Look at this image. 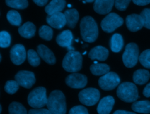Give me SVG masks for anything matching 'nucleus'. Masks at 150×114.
Listing matches in <instances>:
<instances>
[{"mask_svg": "<svg viewBox=\"0 0 150 114\" xmlns=\"http://www.w3.org/2000/svg\"><path fill=\"white\" fill-rule=\"evenodd\" d=\"M82 39L86 42H94L98 35V29L95 20L90 16L83 17L80 24Z\"/></svg>", "mask_w": 150, "mask_h": 114, "instance_id": "1", "label": "nucleus"}, {"mask_svg": "<svg viewBox=\"0 0 150 114\" xmlns=\"http://www.w3.org/2000/svg\"><path fill=\"white\" fill-rule=\"evenodd\" d=\"M46 105L47 109L52 114H66V113L65 96L60 90H54L50 94Z\"/></svg>", "mask_w": 150, "mask_h": 114, "instance_id": "2", "label": "nucleus"}, {"mask_svg": "<svg viewBox=\"0 0 150 114\" xmlns=\"http://www.w3.org/2000/svg\"><path fill=\"white\" fill-rule=\"evenodd\" d=\"M82 61V56L79 52L69 50L64 57L62 67L66 71L74 73L81 70Z\"/></svg>", "mask_w": 150, "mask_h": 114, "instance_id": "3", "label": "nucleus"}, {"mask_svg": "<svg viewBox=\"0 0 150 114\" xmlns=\"http://www.w3.org/2000/svg\"><path fill=\"white\" fill-rule=\"evenodd\" d=\"M117 96L125 102H134L138 98V91L136 85L130 82L121 84L117 90Z\"/></svg>", "mask_w": 150, "mask_h": 114, "instance_id": "4", "label": "nucleus"}, {"mask_svg": "<svg viewBox=\"0 0 150 114\" xmlns=\"http://www.w3.org/2000/svg\"><path fill=\"white\" fill-rule=\"evenodd\" d=\"M46 89L43 87H38L33 89L28 95V103L33 108H41L47 105Z\"/></svg>", "mask_w": 150, "mask_h": 114, "instance_id": "5", "label": "nucleus"}, {"mask_svg": "<svg viewBox=\"0 0 150 114\" xmlns=\"http://www.w3.org/2000/svg\"><path fill=\"white\" fill-rule=\"evenodd\" d=\"M139 49L134 43H128L122 54V61L125 67L131 68L134 67L139 59Z\"/></svg>", "mask_w": 150, "mask_h": 114, "instance_id": "6", "label": "nucleus"}, {"mask_svg": "<svg viewBox=\"0 0 150 114\" xmlns=\"http://www.w3.org/2000/svg\"><path fill=\"white\" fill-rule=\"evenodd\" d=\"M124 23L123 19L115 13L108 14L101 21V27L106 33H111Z\"/></svg>", "mask_w": 150, "mask_h": 114, "instance_id": "7", "label": "nucleus"}, {"mask_svg": "<svg viewBox=\"0 0 150 114\" xmlns=\"http://www.w3.org/2000/svg\"><path fill=\"white\" fill-rule=\"evenodd\" d=\"M99 91L94 88H87L81 90L79 94L80 102L86 106H93L97 103L100 99Z\"/></svg>", "mask_w": 150, "mask_h": 114, "instance_id": "8", "label": "nucleus"}, {"mask_svg": "<svg viewBox=\"0 0 150 114\" xmlns=\"http://www.w3.org/2000/svg\"><path fill=\"white\" fill-rule=\"evenodd\" d=\"M100 87L105 91L114 89L120 82V78L114 72H108L101 77L98 80Z\"/></svg>", "mask_w": 150, "mask_h": 114, "instance_id": "9", "label": "nucleus"}, {"mask_svg": "<svg viewBox=\"0 0 150 114\" xmlns=\"http://www.w3.org/2000/svg\"><path fill=\"white\" fill-rule=\"evenodd\" d=\"M15 80L19 85L25 88H30L35 83L36 78L33 72L26 70L19 71L15 76Z\"/></svg>", "mask_w": 150, "mask_h": 114, "instance_id": "10", "label": "nucleus"}, {"mask_svg": "<svg viewBox=\"0 0 150 114\" xmlns=\"http://www.w3.org/2000/svg\"><path fill=\"white\" fill-rule=\"evenodd\" d=\"M65 82L72 88H83L87 83V78L85 75L74 72L67 76Z\"/></svg>", "mask_w": 150, "mask_h": 114, "instance_id": "11", "label": "nucleus"}, {"mask_svg": "<svg viewBox=\"0 0 150 114\" xmlns=\"http://www.w3.org/2000/svg\"><path fill=\"white\" fill-rule=\"evenodd\" d=\"M26 57L25 47L21 44H16L13 46L10 50V58L12 62L17 65L22 64Z\"/></svg>", "mask_w": 150, "mask_h": 114, "instance_id": "12", "label": "nucleus"}, {"mask_svg": "<svg viewBox=\"0 0 150 114\" xmlns=\"http://www.w3.org/2000/svg\"><path fill=\"white\" fill-rule=\"evenodd\" d=\"M126 26L131 32H137L144 26L143 19L140 15L131 14L127 16L125 19Z\"/></svg>", "mask_w": 150, "mask_h": 114, "instance_id": "13", "label": "nucleus"}, {"mask_svg": "<svg viewBox=\"0 0 150 114\" xmlns=\"http://www.w3.org/2000/svg\"><path fill=\"white\" fill-rule=\"evenodd\" d=\"M46 22L51 27L56 29H61L66 24L65 15L62 12L48 15L46 17Z\"/></svg>", "mask_w": 150, "mask_h": 114, "instance_id": "14", "label": "nucleus"}, {"mask_svg": "<svg viewBox=\"0 0 150 114\" xmlns=\"http://www.w3.org/2000/svg\"><path fill=\"white\" fill-rule=\"evenodd\" d=\"M114 3L115 0H95L93 9L98 14H107L111 11Z\"/></svg>", "mask_w": 150, "mask_h": 114, "instance_id": "15", "label": "nucleus"}, {"mask_svg": "<svg viewBox=\"0 0 150 114\" xmlns=\"http://www.w3.org/2000/svg\"><path fill=\"white\" fill-rule=\"evenodd\" d=\"M115 103L114 98L110 95L103 98L98 103L97 111L98 114H110Z\"/></svg>", "mask_w": 150, "mask_h": 114, "instance_id": "16", "label": "nucleus"}, {"mask_svg": "<svg viewBox=\"0 0 150 114\" xmlns=\"http://www.w3.org/2000/svg\"><path fill=\"white\" fill-rule=\"evenodd\" d=\"M73 39L72 32L70 30H65L59 33L56 39L57 43L61 47H66L71 50V46Z\"/></svg>", "mask_w": 150, "mask_h": 114, "instance_id": "17", "label": "nucleus"}, {"mask_svg": "<svg viewBox=\"0 0 150 114\" xmlns=\"http://www.w3.org/2000/svg\"><path fill=\"white\" fill-rule=\"evenodd\" d=\"M37 52L39 56L47 64L53 65L56 63V58L53 53L44 44H39L37 47Z\"/></svg>", "mask_w": 150, "mask_h": 114, "instance_id": "18", "label": "nucleus"}, {"mask_svg": "<svg viewBox=\"0 0 150 114\" xmlns=\"http://www.w3.org/2000/svg\"><path fill=\"white\" fill-rule=\"evenodd\" d=\"M108 50L107 48L97 46L91 49L88 54V57L91 60H98L99 61H105L108 56Z\"/></svg>", "mask_w": 150, "mask_h": 114, "instance_id": "19", "label": "nucleus"}, {"mask_svg": "<svg viewBox=\"0 0 150 114\" xmlns=\"http://www.w3.org/2000/svg\"><path fill=\"white\" fill-rule=\"evenodd\" d=\"M66 6L65 0H52L45 8V11L48 15H52L57 12H61Z\"/></svg>", "mask_w": 150, "mask_h": 114, "instance_id": "20", "label": "nucleus"}, {"mask_svg": "<svg viewBox=\"0 0 150 114\" xmlns=\"http://www.w3.org/2000/svg\"><path fill=\"white\" fill-rule=\"evenodd\" d=\"M18 32L23 37L30 39L35 34L36 26L33 23L27 22L18 28Z\"/></svg>", "mask_w": 150, "mask_h": 114, "instance_id": "21", "label": "nucleus"}, {"mask_svg": "<svg viewBox=\"0 0 150 114\" xmlns=\"http://www.w3.org/2000/svg\"><path fill=\"white\" fill-rule=\"evenodd\" d=\"M64 14L66 19L67 26L73 29L79 20V14L78 11L76 9H69L66 10Z\"/></svg>", "mask_w": 150, "mask_h": 114, "instance_id": "22", "label": "nucleus"}, {"mask_svg": "<svg viewBox=\"0 0 150 114\" xmlns=\"http://www.w3.org/2000/svg\"><path fill=\"white\" fill-rule=\"evenodd\" d=\"M150 78V74L148 70L139 69L133 74V81L138 85H143L148 82Z\"/></svg>", "mask_w": 150, "mask_h": 114, "instance_id": "23", "label": "nucleus"}, {"mask_svg": "<svg viewBox=\"0 0 150 114\" xmlns=\"http://www.w3.org/2000/svg\"><path fill=\"white\" fill-rule=\"evenodd\" d=\"M124 41L122 36L118 33L114 34L110 39V46L111 50L114 53L120 52L122 49Z\"/></svg>", "mask_w": 150, "mask_h": 114, "instance_id": "24", "label": "nucleus"}, {"mask_svg": "<svg viewBox=\"0 0 150 114\" xmlns=\"http://www.w3.org/2000/svg\"><path fill=\"white\" fill-rule=\"evenodd\" d=\"M131 108L132 110L135 112L142 113H150V102L149 101H139L134 102Z\"/></svg>", "mask_w": 150, "mask_h": 114, "instance_id": "25", "label": "nucleus"}, {"mask_svg": "<svg viewBox=\"0 0 150 114\" xmlns=\"http://www.w3.org/2000/svg\"><path fill=\"white\" fill-rule=\"evenodd\" d=\"M110 69L109 65L106 64L101 63H94L90 67L91 72L94 75H104L109 72Z\"/></svg>", "mask_w": 150, "mask_h": 114, "instance_id": "26", "label": "nucleus"}, {"mask_svg": "<svg viewBox=\"0 0 150 114\" xmlns=\"http://www.w3.org/2000/svg\"><path fill=\"white\" fill-rule=\"evenodd\" d=\"M6 18L8 22L12 25L19 26L22 22V19L19 12L15 10H11L8 12Z\"/></svg>", "mask_w": 150, "mask_h": 114, "instance_id": "27", "label": "nucleus"}, {"mask_svg": "<svg viewBox=\"0 0 150 114\" xmlns=\"http://www.w3.org/2000/svg\"><path fill=\"white\" fill-rule=\"evenodd\" d=\"M9 114H28L26 108L18 102H12L8 107Z\"/></svg>", "mask_w": 150, "mask_h": 114, "instance_id": "28", "label": "nucleus"}, {"mask_svg": "<svg viewBox=\"0 0 150 114\" xmlns=\"http://www.w3.org/2000/svg\"><path fill=\"white\" fill-rule=\"evenodd\" d=\"M7 6L18 9H23L28 7V0H5Z\"/></svg>", "mask_w": 150, "mask_h": 114, "instance_id": "29", "label": "nucleus"}, {"mask_svg": "<svg viewBox=\"0 0 150 114\" xmlns=\"http://www.w3.org/2000/svg\"><path fill=\"white\" fill-rule=\"evenodd\" d=\"M27 56L28 61L32 66L37 67L40 64V58L38 52L32 49H30L27 53Z\"/></svg>", "mask_w": 150, "mask_h": 114, "instance_id": "30", "label": "nucleus"}, {"mask_svg": "<svg viewBox=\"0 0 150 114\" xmlns=\"http://www.w3.org/2000/svg\"><path fill=\"white\" fill-rule=\"evenodd\" d=\"M39 35L45 40H50L53 37V30L48 26L43 25L39 30Z\"/></svg>", "mask_w": 150, "mask_h": 114, "instance_id": "31", "label": "nucleus"}, {"mask_svg": "<svg viewBox=\"0 0 150 114\" xmlns=\"http://www.w3.org/2000/svg\"><path fill=\"white\" fill-rule=\"evenodd\" d=\"M140 63L145 67L150 68V49L144 50L139 56Z\"/></svg>", "mask_w": 150, "mask_h": 114, "instance_id": "32", "label": "nucleus"}, {"mask_svg": "<svg viewBox=\"0 0 150 114\" xmlns=\"http://www.w3.org/2000/svg\"><path fill=\"white\" fill-rule=\"evenodd\" d=\"M19 84L16 80H9L6 81L5 85V91L9 94H13L19 89Z\"/></svg>", "mask_w": 150, "mask_h": 114, "instance_id": "33", "label": "nucleus"}, {"mask_svg": "<svg viewBox=\"0 0 150 114\" xmlns=\"http://www.w3.org/2000/svg\"><path fill=\"white\" fill-rule=\"evenodd\" d=\"M11 36L6 31H2L0 33V46L2 48H6L11 44Z\"/></svg>", "mask_w": 150, "mask_h": 114, "instance_id": "34", "label": "nucleus"}, {"mask_svg": "<svg viewBox=\"0 0 150 114\" xmlns=\"http://www.w3.org/2000/svg\"><path fill=\"white\" fill-rule=\"evenodd\" d=\"M140 15L143 19L144 26L150 29V8L144 9L141 12Z\"/></svg>", "mask_w": 150, "mask_h": 114, "instance_id": "35", "label": "nucleus"}, {"mask_svg": "<svg viewBox=\"0 0 150 114\" xmlns=\"http://www.w3.org/2000/svg\"><path fill=\"white\" fill-rule=\"evenodd\" d=\"M69 114H89L86 108L81 105L73 106L69 110Z\"/></svg>", "mask_w": 150, "mask_h": 114, "instance_id": "36", "label": "nucleus"}, {"mask_svg": "<svg viewBox=\"0 0 150 114\" xmlns=\"http://www.w3.org/2000/svg\"><path fill=\"white\" fill-rule=\"evenodd\" d=\"M131 0H115V8L121 11H125Z\"/></svg>", "mask_w": 150, "mask_h": 114, "instance_id": "37", "label": "nucleus"}, {"mask_svg": "<svg viewBox=\"0 0 150 114\" xmlns=\"http://www.w3.org/2000/svg\"><path fill=\"white\" fill-rule=\"evenodd\" d=\"M28 114H52L49 109L44 108H34L30 109Z\"/></svg>", "mask_w": 150, "mask_h": 114, "instance_id": "38", "label": "nucleus"}, {"mask_svg": "<svg viewBox=\"0 0 150 114\" xmlns=\"http://www.w3.org/2000/svg\"><path fill=\"white\" fill-rule=\"evenodd\" d=\"M132 2L137 5L144 6L150 4V0H132Z\"/></svg>", "mask_w": 150, "mask_h": 114, "instance_id": "39", "label": "nucleus"}, {"mask_svg": "<svg viewBox=\"0 0 150 114\" xmlns=\"http://www.w3.org/2000/svg\"><path fill=\"white\" fill-rule=\"evenodd\" d=\"M143 95L145 97H150V83L148 84L144 89Z\"/></svg>", "mask_w": 150, "mask_h": 114, "instance_id": "40", "label": "nucleus"}, {"mask_svg": "<svg viewBox=\"0 0 150 114\" xmlns=\"http://www.w3.org/2000/svg\"><path fill=\"white\" fill-rule=\"evenodd\" d=\"M37 5L39 6H45L47 2H48V0H32Z\"/></svg>", "mask_w": 150, "mask_h": 114, "instance_id": "41", "label": "nucleus"}, {"mask_svg": "<svg viewBox=\"0 0 150 114\" xmlns=\"http://www.w3.org/2000/svg\"><path fill=\"white\" fill-rule=\"evenodd\" d=\"M113 114H136L134 112H128V111H126V110H117L116 111H115Z\"/></svg>", "mask_w": 150, "mask_h": 114, "instance_id": "42", "label": "nucleus"}, {"mask_svg": "<svg viewBox=\"0 0 150 114\" xmlns=\"http://www.w3.org/2000/svg\"><path fill=\"white\" fill-rule=\"evenodd\" d=\"M84 1L87 2H92L95 1V0H84Z\"/></svg>", "mask_w": 150, "mask_h": 114, "instance_id": "43", "label": "nucleus"}, {"mask_svg": "<svg viewBox=\"0 0 150 114\" xmlns=\"http://www.w3.org/2000/svg\"><path fill=\"white\" fill-rule=\"evenodd\" d=\"M0 113L2 112V106L1 105H0Z\"/></svg>", "mask_w": 150, "mask_h": 114, "instance_id": "44", "label": "nucleus"}, {"mask_svg": "<svg viewBox=\"0 0 150 114\" xmlns=\"http://www.w3.org/2000/svg\"><path fill=\"white\" fill-rule=\"evenodd\" d=\"M0 58H1V61L2 60V56H1V55L0 54Z\"/></svg>", "mask_w": 150, "mask_h": 114, "instance_id": "45", "label": "nucleus"}]
</instances>
